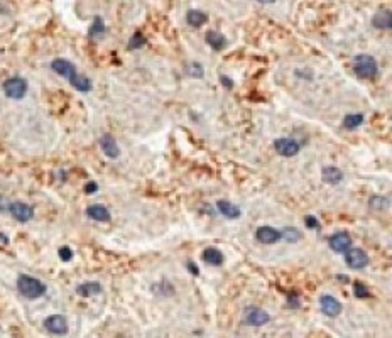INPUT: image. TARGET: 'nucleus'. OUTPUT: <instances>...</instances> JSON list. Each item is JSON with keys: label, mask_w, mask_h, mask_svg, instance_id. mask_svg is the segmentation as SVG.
Returning <instances> with one entry per match:
<instances>
[{"label": "nucleus", "mask_w": 392, "mask_h": 338, "mask_svg": "<svg viewBox=\"0 0 392 338\" xmlns=\"http://www.w3.org/2000/svg\"><path fill=\"white\" fill-rule=\"evenodd\" d=\"M51 68H53L54 73L61 75L63 78H66L71 83L73 88H76L78 91H90L92 90V81L85 76H78L76 68H74L73 63H70L68 59L58 58L51 63Z\"/></svg>", "instance_id": "1"}, {"label": "nucleus", "mask_w": 392, "mask_h": 338, "mask_svg": "<svg viewBox=\"0 0 392 338\" xmlns=\"http://www.w3.org/2000/svg\"><path fill=\"white\" fill-rule=\"evenodd\" d=\"M17 289L27 300H37V298H41L46 293V286L42 284V281L36 279L33 276H27V274H21L19 276Z\"/></svg>", "instance_id": "2"}, {"label": "nucleus", "mask_w": 392, "mask_h": 338, "mask_svg": "<svg viewBox=\"0 0 392 338\" xmlns=\"http://www.w3.org/2000/svg\"><path fill=\"white\" fill-rule=\"evenodd\" d=\"M352 66H354V71L358 78L362 79H372L377 76V61L374 58L369 56V54H358V56L354 58L352 61Z\"/></svg>", "instance_id": "3"}, {"label": "nucleus", "mask_w": 392, "mask_h": 338, "mask_svg": "<svg viewBox=\"0 0 392 338\" xmlns=\"http://www.w3.org/2000/svg\"><path fill=\"white\" fill-rule=\"evenodd\" d=\"M3 91L9 98H14V100H21V98L26 97L27 93V83L24 78H9L5 83H3Z\"/></svg>", "instance_id": "4"}, {"label": "nucleus", "mask_w": 392, "mask_h": 338, "mask_svg": "<svg viewBox=\"0 0 392 338\" xmlns=\"http://www.w3.org/2000/svg\"><path fill=\"white\" fill-rule=\"evenodd\" d=\"M345 254V262L350 269H363L369 265V256L362 249H348Z\"/></svg>", "instance_id": "5"}, {"label": "nucleus", "mask_w": 392, "mask_h": 338, "mask_svg": "<svg viewBox=\"0 0 392 338\" xmlns=\"http://www.w3.org/2000/svg\"><path fill=\"white\" fill-rule=\"evenodd\" d=\"M244 321L247 325H252V327H262V325L271 321V316H269V313H265L264 309L255 308V306H250V308L245 309Z\"/></svg>", "instance_id": "6"}, {"label": "nucleus", "mask_w": 392, "mask_h": 338, "mask_svg": "<svg viewBox=\"0 0 392 338\" xmlns=\"http://www.w3.org/2000/svg\"><path fill=\"white\" fill-rule=\"evenodd\" d=\"M44 328L53 335H66L68 333V321L63 315H51L44 320Z\"/></svg>", "instance_id": "7"}, {"label": "nucleus", "mask_w": 392, "mask_h": 338, "mask_svg": "<svg viewBox=\"0 0 392 338\" xmlns=\"http://www.w3.org/2000/svg\"><path fill=\"white\" fill-rule=\"evenodd\" d=\"M274 147H276V152L281 154L283 157L296 156L301 149V146L294 141V139H287V137L277 139V141L274 142Z\"/></svg>", "instance_id": "8"}, {"label": "nucleus", "mask_w": 392, "mask_h": 338, "mask_svg": "<svg viewBox=\"0 0 392 338\" xmlns=\"http://www.w3.org/2000/svg\"><path fill=\"white\" fill-rule=\"evenodd\" d=\"M9 213L17 222L26 224V222H29L31 218L34 217V208H33V206H29V205H26V203H22V201H14V203H10Z\"/></svg>", "instance_id": "9"}, {"label": "nucleus", "mask_w": 392, "mask_h": 338, "mask_svg": "<svg viewBox=\"0 0 392 338\" xmlns=\"http://www.w3.org/2000/svg\"><path fill=\"white\" fill-rule=\"evenodd\" d=\"M320 306H321V311L324 315L330 318H335L342 313V304H340V301L336 300V298L330 296V294H323V296L320 298Z\"/></svg>", "instance_id": "10"}, {"label": "nucleus", "mask_w": 392, "mask_h": 338, "mask_svg": "<svg viewBox=\"0 0 392 338\" xmlns=\"http://www.w3.org/2000/svg\"><path fill=\"white\" fill-rule=\"evenodd\" d=\"M330 247L331 250L338 254L347 252L348 249L352 247V237L348 232H336L330 237Z\"/></svg>", "instance_id": "11"}, {"label": "nucleus", "mask_w": 392, "mask_h": 338, "mask_svg": "<svg viewBox=\"0 0 392 338\" xmlns=\"http://www.w3.org/2000/svg\"><path fill=\"white\" fill-rule=\"evenodd\" d=\"M100 147H102V150H104L105 156L110 159H115L118 157V154H120L117 141L113 139V135H110V134H105L100 137Z\"/></svg>", "instance_id": "12"}, {"label": "nucleus", "mask_w": 392, "mask_h": 338, "mask_svg": "<svg viewBox=\"0 0 392 338\" xmlns=\"http://www.w3.org/2000/svg\"><path fill=\"white\" fill-rule=\"evenodd\" d=\"M255 238L259 242H262V244H274L281 238V232L276 228H272V226H260V228H257L255 232Z\"/></svg>", "instance_id": "13"}, {"label": "nucleus", "mask_w": 392, "mask_h": 338, "mask_svg": "<svg viewBox=\"0 0 392 338\" xmlns=\"http://www.w3.org/2000/svg\"><path fill=\"white\" fill-rule=\"evenodd\" d=\"M216 208H218V212L223 215L225 218H230V220H235V218H240V212L239 206H235L233 203H230L228 200H220L216 203Z\"/></svg>", "instance_id": "14"}, {"label": "nucleus", "mask_w": 392, "mask_h": 338, "mask_svg": "<svg viewBox=\"0 0 392 338\" xmlns=\"http://www.w3.org/2000/svg\"><path fill=\"white\" fill-rule=\"evenodd\" d=\"M321 178L326 185H338L343 180V173L338 168H335V166H326L321 171Z\"/></svg>", "instance_id": "15"}, {"label": "nucleus", "mask_w": 392, "mask_h": 338, "mask_svg": "<svg viewBox=\"0 0 392 338\" xmlns=\"http://www.w3.org/2000/svg\"><path fill=\"white\" fill-rule=\"evenodd\" d=\"M372 24H374L377 29H387L389 31L392 27V15H391V10H379L377 14L374 15V19H372Z\"/></svg>", "instance_id": "16"}, {"label": "nucleus", "mask_w": 392, "mask_h": 338, "mask_svg": "<svg viewBox=\"0 0 392 338\" xmlns=\"http://www.w3.org/2000/svg\"><path fill=\"white\" fill-rule=\"evenodd\" d=\"M86 215H88L92 220L97 222H108L110 220V212L102 205H92L86 208Z\"/></svg>", "instance_id": "17"}, {"label": "nucleus", "mask_w": 392, "mask_h": 338, "mask_svg": "<svg viewBox=\"0 0 392 338\" xmlns=\"http://www.w3.org/2000/svg\"><path fill=\"white\" fill-rule=\"evenodd\" d=\"M207 42L212 49L215 51H221L225 46H227V38L223 34L216 33V31H208L207 33Z\"/></svg>", "instance_id": "18"}, {"label": "nucleus", "mask_w": 392, "mask_h": 338, "mask_svg": "<svg viewBox=\"0 0 392 338\" xmlns=\"http://www.w3.org/2000/svg\"><path fill=\"white\" fill-rule=\"evenodd\" d=\"M98 293H102V286H100V282H97V281L83 282V284H80L76 288V294H80L81 298H90Z\"/></svg>", "instance_id": "19"}, {"label": "nucleus", "mask_w": 392, "mask_h": 338, "mask_svg": "<svg viewBox=\"0 0 392 338\" xmlns=\"http://www.w3.org/2000/svg\"><path fill=\"white\" fill-rule=\"evenodd\" d=\"M203 261L208 265H221L223 264V254L215 247H208L203 252Z\"/></svg>", "instance_id": "20"}, {"label": "nucleus", "mask_w": 392, "mask_h": 338, "mask_svg": "<svg viewBox=\"0 0 392 338\" xmlns=\"http://www.w3.org/2000/svg\"><path fill=\"white\" fill-rule=\"evenodd\" d=\"M186 21L191 27H201L205 22L208 21L207 14H203L201 10H189L188 14H186Z\"/></svg>", "instance_id": "21"}, {"label": "nucleus", "mask_w": 392, "mask_h": 338, "mask_svg": "<svg viewBox=\"0 0 392 338\" xmlns=\"http://www.w3.org/2000/svg\"><path fill=\"white\" fill-rule=\"evenodd\" d=\"M362 124H363V115H360V113H352V115H347V117L343 118V127L348 130L358 129Z\"/></svg>", "instance_id": "22"}, {"label": "nucleus", "mask_w": 392, "mask_h": 338, "mask_svg": "<svg viewBox=\"0 0 392 338\" xmlns=\"http://www.w3.org/2000/svg\"><path fill=\"white\" fill-rule=\"evenodd\" d=\"M104 34H105L104 21H102V17H95L92 27H90V31H88V36H90V38H102Z\"/></svg>", "instance_id": "23"}, {"label": "nucleus", "mask_w": 392, "mask_h": 338, "mask_svg": "<svg viewBox=\"0 0 392 338\" xmlns=\"http://www.w3.org/2000/svg\"><path fill=\"white\" fill-rule=\"evenodd\" d=\"M354 293H355V296L358 298V300H367V298L370 296V293H369V289H367V286L363 284V282H355L354 284Z\"/></svg>", "instance_id": "24"}, {"label": "nucleus", "mask_w": 392, "mask_h": 338, "mask_svg": "<svg viewBox=\"0 0 392 338\" xmlns=\"http://www.w3.org/2000/svg\"><path fill=\"white\" fill-rule=\"evenodd\" d=\"M281 237L286 238L287 242H296V240H299V238H301V233L296 228H284L283 233H281Z\"/></svg>", "instance_id": "25"}, {"label": "nucleus", "mask_w": 392, "mask_h": 338, "mask_svg": "<svg viewBox=\"0 0 392 338\" xmlns=\"http://www.w3.org/2000/svg\"><path fill=\"white\" fill-rule=\"evenodd\" d=\"M144 42H145L144 36H142L141 33H136L132 36V39L129 41V49H139V47L144 46Z\"/></svg>", "instance_id": "26"}, {"label": "nucleus", "mask_w": 392, "mask_h": 338, "mask_svg": "<svg viewBox=\"0 0 392 338\" xmlns=\"http://www.w3.org/2000/svg\"><path fill=\"white\" fill-rule=\"evenodd\" d=\"M387 201L386 198L382 196H372L370 198V208H377V210H384L387 206Z\"/></svg>", "instance_id": "27"}, {"label": "nucleus", "mask_w": 392, "mask_h": 338, "mask_svg": "<svg viewBox=\"0 0 392 338\" xmlns=\"http://www.w3.org/2000/svg\"><path fill=\"white\" fill-rule=\"evenodd\" d=\"M188 73L191 75L193 78H203V68H201V65H198V63H191L188 68Z\"/></svg>", "instance_id": "28"}, {"label": "nucleus", "mask_w": 392, "mask_h": 338, "mask_svg": "<svg viewBox=\"0 0 392 338\" xmlns=\"http://www.w3.org/2000/svg\"><path fill=\"white\" fill-rule=\"evenodd\" d=\"M304 224H306L308 228H311V230H315V228H320V222H318V218H315V217H311V215H308L306 218H304Z\"/></svg>", "instance_id": "29"}, {"label": "nucleus", "mask_w": 392, "mask_h": 338, "mask_svg": "<svg viewBox=\"0 0 392 338\" xmlns=\"http://www.w3.org/2000/svg\"><path fill=\"white\" fill-rule=\"evenodd\" d=\"M59 257H61V261L68 262V261H71V257H73V250H71L70 247H61L59 249Z\"/></svg>", "instance_id": "30"}, {"label": "nucleus", "mask_w": 392, "mask_h": 338, "mask_svg": "<svg viewBox=\"0 0 392 338\" xmlns=\"http://www.w3.org/2000/svg\"><path fill=\"white\" fill-rule=\"evenodd\" d=\"M10 210V201L7 200V196L0 194V213H9Z\"/></svg>", "instance_id": "31"}, {"label": "nucleus", "mask_w": 392, "mask_h": 338, "mask_svg": "<svg viewBox=\"0 0 392 338\" xmlns=\"http://www.w3.org/2000/svg\"><path fill=\"white\" fill-rule=\"evenodd\" d=\"M97 189H98V185H97V183H93V181H90L88 185L85 186V191L88 193V194L95 193V191H97Z\"/></svg>", "instance_id": "32"}, {"label": "nucleus", "mask_w": 392, "mask_h": 338, "mask_svg": "<svg viewBox=\"0 0 392 338\" xmlns=\"http://www.w3.org/2000/svg\"><path fill=\"white\" fill-rule=\"evenodd\" d=\"M289 304L292 306V308H299V301H298V298H296V294H289Z\"/></svg>", "instance_id": "33"}, {"label": "nucleus", "mask_w": 392, "mask_h": 338, "mask_svg": "<svg viewBox=\"0 0 392 338\" xmlns=\"http://www.w3.org/2000/svg\"><path fill=\"white\" fill-rule=\"evenodd\" d=\"M220 79H221V85H225V86H227V88H232V86H233V83H232V79H230V78L221 76Z\"/></svg>", "instance_id": "34"}, {"label": "nucleus", "mask_w": 392, "mask_h": 338, "mask_svg": "<svg viewBox=\"0 0 392 338\" xmlns=\"http://www.w3.org/2000/svg\"><path fill=\"white\" fill-rule=\"evenodd\" d=\"M188 269H189V272L195 274V276H198V274H200V270H198V267H196L195 264H193V262H188Z\"/></svg>", "instance_id": "35"}, {"label": "nucleus", "mask_w": 392, "mask_h": 338, "mask_svg": "<svg viewBox=\"0 0 392 338\" xmlns=\"http://www.w3.org/2000/svg\"><path fill=\"white\" fill-rule=\"evenodd\" d=\"M257 2H260V3H274L276 0H257Z\"/></svg>", "instance_id": "36"}, {"label": "nucleus", "mask_w": 392, "mask_h": 338, "mask_svg": "<svg viewBox=\"0 0 392 338\" xmlns=\"http://www.w3.org/2000/svg\"><path fill=\"white\" fill-rule=\"evenodd\" d=\"M338 279H340V281H345V282H348V277H347V276H338Z\"/></svg>", "instance_id": "37"}, {"label": "nucleus", "mask_w": 392, "mask_h": 338, "mask_svg": "<svg viewBox=\"0 0 392 338\" xmlns=\"http://www.w3.org/2000/svg\"><path fill=\"white\" fill-rule=\"evenodd\" d=\"M0 240H3V242H7V237H5V235H2V233H0Z\"/></svg>", "instance_id": "38"}]
</instances>
